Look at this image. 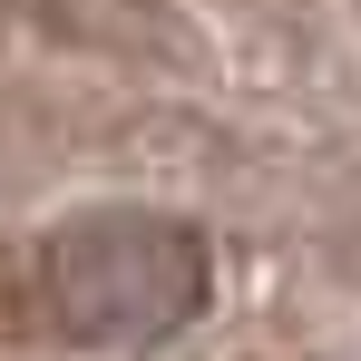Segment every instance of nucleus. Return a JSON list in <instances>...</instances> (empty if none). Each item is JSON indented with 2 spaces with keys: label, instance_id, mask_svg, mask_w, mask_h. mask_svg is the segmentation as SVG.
Instances as JSON below:
<instances>
[{
  "label": "nucleus",
  "instance_id": "1",
  "mask_svg": "<svg viewBox=\"0 0 361 361\" xmlns=\"http://www.w3.org/2000/svg\"><path fill=\"white\" fill-rule=\"evenodd\" d=\"M20 293H30V322L78 342V352H157L205 312L215 254L176 215L108 205V215H78V225L30 244V283Z\"/></svg>",
  "mask_w": 361,
  "mask_h": 361
}]
</instances>
